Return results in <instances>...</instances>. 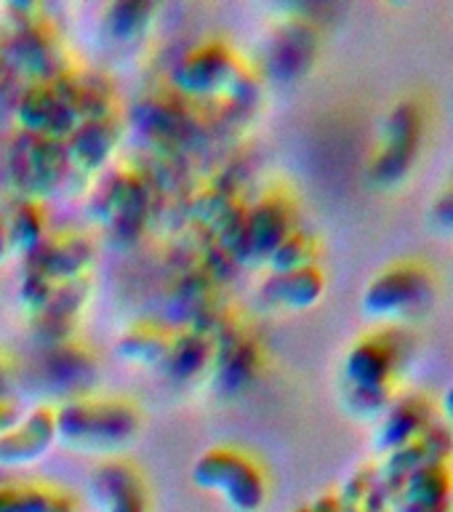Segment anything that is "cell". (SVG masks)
I'll list each match as a JSON object with an SVG mask.
<instances>
[{"label":"cell","mask_w":453,"mask_h":512,"mask_svg":"<svg viewBox=\"0 0 453 512\" xmlns=\"http://www.w3.org/2000/svg\"><path fill=\"white\" fill-rule=\"evenodd\" d=\"M6 227L11 248L24 256H30L38 248L40 240L46 238V224H43V216H40L35 200H19L11 208V214H6Z\"/></svg>","instance_id":"ffe728a7"},{"label":"cell","mask_w":453,"mask_h":512,"mask_svg":"<svg viewBox=\"0 0 453 512\" xmlns=\"http://www.w3.org/2000/svg\"><path fill=\"white\" fill-rule=\"evenodd\" d=\"M315 256H318V240L312 238L310 232L294 230L272 251L267 262H270L272 272H291L315 264Z\"/></svg>","instance_id":"44dd1931"},{"label":"cell","mask_w":453,"mask_h":512,"mask_svg":"<svg viewBox=\"0 0 453 512\" xmlns=\"http://www.w3.org/2000/svg\"><path fill=\"white\" fill-rule=\"evenodd\" d=\"M8 384H11V371L6 360L0 358V400L8 398Z\"/></svg>","instance_id":"f1b7e54d"},{"label":"cell","mask_w":453,"mask_h":512,"mask_svg":"<svg viewBox=\"0 0 453 512\" xmlns=\"http://www.w3.org/2000/svg\"><path fill=\"white\" fill-rule=\"evenodd\" d=\"M392 502L411 504H451L453 502V470L451 462H430L411 472Z\"/></svg>","instance_id":"d6986e66"},{"label":"cell","mask_w":453,"mask_h":512,"mask_svg":"<svg viewBox=\"0 0 453 512\" xmlns=\"http://www.w3.org/2000/svg\"><path fill=\"white\" fill-rule=\"evenodd\" d=\"M435 422V406L422 392L400 395L390 403V408L379 416L374 430V446L384 456L395 448L406 446L411 440L422 435L430 424Z\"/></svg>","instance_id":"30bf717a"},{"label":"cell","mask_w":453,"mask_h":512,"mask_svg":"<svg viewBox=\"0 0 453 512\" xmlns=\"http://www.w3.org/2000/svg\"><path fill=\"white\" fill-rule=\"evenodd\" d=\"M440 411H443V422L448 427H453V384L443 392V403H440Z\"/></svg>","instance_id":"83f0119b"},{"label":"cell","mask_w":453,"mask_h":512,"mask_svg":"<svg viewBox=\"0 0 453 512\" xmlns=\"http://www.w3.org/2000/svg\"><path fill=\"white\" fill-rule=\"evenodd\" d=\"M294 206L286 195H267L256 208L246 214L243 243L248 254L270 259L272 251L294 232Z\"/></svg>","instance_id":"4fadbf2b"},{"label":"cell","mask_w":453,"mask_h":512,"mask_svg":"<svg viewBox=\"0 0 453 512\" xmlns=\"http://www.w3.org/2000/svg\"><path fill=\"white\" fill-rule=\"evenodd\" d=\"M147 11L150 6H131V3H118L107 11V27L112 30V35L128 40L136 38L139 30L147 24Z\"/></svg>","instance_id":"cb8c5ba5"},{"label":"cell","mask_w":453,"mask_h":512,"mask_svg":"<svg viewBox=\"0 0 453 512\" xmlns=\"http://www.w3.org/2000/svg\"><path fill=\"white\" fill-rule=\"evenodd\" d=\"M435 288L438 278L430 270V264H424L422 259H398L368 280L360 307L366 318L395 323V320L414 318L424 307H430Z\"/></svg>","instance_id":"7a4b0ae2"},{"label":"cell","mask_w":453,"mask_h":512,"mask_svg":"<svg viewBox=\"0 0 453 512\" xmlns=\"http://www.w3.org/2000/svg\"><path fill=\"white\" fill-rule=\"evenodd\" d=\"M344 512H363V510H347V507H344Z\"/></svg>","instance_id":"f546056e"},{"label":"cell","mask_w":453,"mask_h":512,"mask_svg":"<svg viewBox=\"0 0 453 512\" xmlns=\"http://www.w3.org/2000/svg\"><path fill=\"white\" fill-rule=\"evenodd\" d=\"M424 131H427V115L422 104L411 96L392 104L382 120L376 152L368 166L371 182L384 190L406 182L422 152Z\"/></svg>","instance_id":"3957f363"},{"label":"cell","mask_w":453,"mask_h":512,"mask_svg":"<svg viewBox=\"0 0 453 512\" xmlns=\"http://www.w3.org/2000/svg\"><path fill=\"white\" fill-rule=\"evenodd\" d=\"M235 80V59L222 43H206L184 56L176 70V83L187 94H216Z\"/></svg>","instance_id":"7c38bea8"},{"label":"cell","mask_w":453,"mask_h":512,"mask_svg":"<svg viewBox=\"0 0 453 512\" xmlns=\"http://www.w3.org/2000/svg\"><path fill=\"white\" fill-rule=\"evenodd\" d=\"M400 366L398 336L392 331H371L350 344L344 355V384L360 390H390Z\"/></svg>","instance_id":"8992f818"},{"label":"cell","mask_w":453,"mask_h":512,"mask_svg":"<svg viewBox=\"0 0 453 512\" xmlns=\"http://www.w3.org/2000/svg\"><path fill=\"white\" fill-rule=\"evenodd\" d=\"M392 512H451V504H411V502H392Z\"/></svg>","instance_id":"484cf974"},{"label":"cell","mask_w":453,"mask_h":512,"mask_svg":"<svg viewBox=\"0 0 453 512\" xmlns=\"http://www.w3.org/2000/svg\"><path fill=\"white\" fill-rule=\"evenodd\" d=\"M11 240H8V227H6V214H0V262H6V256L11 254Z\"/></svg>","instance_id":"4316f807"},{"label":"cell","mask_w":453,"mask_h":512,"mask_svg":"<svg viewBox=\"0 0 453 512\" xmlns=\"http://www.w3.org/2000/svg\"><path fill=\"white\" fill-rule=\"evenodd\" d=\"M120 128L112 115H94L83 118L72 128L64 144L70 155V166H78L83 171H96L110 160L112 150L118 147Z\"/></svg>","instance_id":"9a60e30c"},{"label":"cell","mask_w":453,"mask_h":512,"mask_svg":"<svg viewBox=\"0 0 453 512\" xmlns=\"http://www.w3.org/2000/svg\"><path fill=\"white\" fill-rule=\"evenodd\" d=\"M91 262V243L80 232H46L38 248L27 256V272L64 283V280L83 278Z\"/></svg>","instance_id":"9c48e42d"},{"label":"cell","mask_w":453,"mask_h":512,"mask_svg":"<svg viewBox=\"0 0 453 512\" xmlns=\"http://www.w3.org/2000/svg\"><path fill=\"white\" fill-rule=\"evenodd\" d=\"M56 443V408L38 406L22 414L0 435V464L27 467Z\"/></svg>","instance_id":"ba28073f"},{"label":"cell","mask_w":453,"mask_h":512,"mask_svg":"<svg viewBox=\"0 0 453 512\" xmlns=\"http://www.w3.org/2000/svg\"><path fill=\"white\" fill-rule=\"evenodd\" d=\"M430 219L438 230L453 232V179L435 195L430 206Z\"/></svg>","instance_id":"d4e9b609"},{"label":"cell","mask_w":453,"mask_h":512,"mask_svg":"<svg viewBox=\"0 0 453 512\" xmlns=\"http://www.w3.org/2000/svg\"><path fill=\"white\" fill-rule=\"evenodd\" d=\"M453 456V432L446 422H432L427 430L406 446L395 448L384 456L379 467V483L390 496L398 494L403 480L430 462H451Z\"/></svg>","instance_id":"52a82bcc"},{"label":"cell","mask_w":453,"mask_h":512,"mask_svg":"<svg viewBox=\"0 0 453 512\" xmlns=\"http://www.w3.org/2000/svg\"><path fill=\"white\" fill-rule=\"evenodd\" d=\"M395 398H398L395 387H390V390H360V387H347L344 384L342 390L344 408L355 419H363V422H374V419L379 422V416L390 408V403Z\"/></svg>","instance_id":"603a6c76"},{"label":"cell","mask_w":453,"mask_h":512,"mask_svg":"<svg viewBox=\"0 0 453 512\" xmlns=\"http://www.w3.org/2000/svg\"><path fill=\"white\" fill-rule=\"evenodd\" d=\"M315 48H318L315 27L304 19H291V24L278 32V38L270 46V64L283 78H296L312 64Z\"/></svg>","instance_id":"2e32d148"},{"label":"cell","mask_w":453,"mask_h":512,"mask_svg":"<svg viewBox=\"0 0 453 512\" xmlns=\"http://www.w3.org/2000/svg\"><path fill=\"white\" fill-rule=\"evenodd\" d=\"M14 56L32 80H56L64 75L62 48L54 30L43 19H24L14 35Z\"/></svg>","instance_id":"8fae6325"},{"label":"cell","mask_w":453,"mask_h":512,"mask_svg":"<svg viewBox=\"0 0 453 512\" xmlns=\"http://www.w3.org/2000/svg\"><path fill=\"white\" fill-rule=\"evenodd\" d=\"M451 432H453V427H451Z\"/></svg>","instance_id":"4dcf8cb0"},{"label":"cell","mask_w":453,"mask_h":512,"mask_svg":"<svg viewBox=\"0 0 453 512\" xmlns=\"http://www.w3.org/2000/svg\"><path fill=\"white\" fill-rule=\"evenodd\" d=\"M451 179H453V174H451Z\"/></svg>","instance_id":"1f68e13d"},{"label":"cell","mask_w":453,"mask_h":512,"mask_svg":"<svg viewBox=\"0 0 453 512\" xmlns=\"http://www.w3.org/2000/svg\"><path fill=\"white\" fill-rule=\"evenodd\" d=\"M91 486L104 512H147V486L134 464L118 459L102 464Z\"/></svg>","instance_id":"5bb4252c"},{"label":"cell","mask_w":453,"mask_h":512,"mask_svg":"<svg viewBox=\"0 0 453 512\" xmlns=\"http://www.w3.org/2000/svg\"><path fill=\"white\" fill-rule=\"evenodd\" d=\"M142 427L139 408L120 398H72L56 408V440L75 451H120Z\"/></svg>","instance_id":"6da1fadb"},{"label":"cell","mask_w":453,"mask_h":512,"mask_svg":"<svg viewBox=\"0 0 453 512\" xmlns=\"http://www.w3.org/2000/svg\"><path fill=\"white\" fill-rule=\"evenodd\" d=\"M216 342L200 328H184L179 334H171L168 350L163 355V363L168 371L179 379H190L200 374L203 368L214 366Z\"/></svg>","instance_id":"ac0fdd59"},{"label":"cell","mask_w":453,"mask_h":512,"mask_svg":"<svg viewBox=\"0 0 453 512\" xmlns=\"http://www.w3.org/2000/svg\"><path fill=\"white\" fill-rule=\"evenodd\" d=\"M67 168H70V155H67V144L59 136L22 131L19 139L11 144L8 176L24 200L46 198L59 190Z\"/></svg>","instance_id":"277c9868"},{"label":"cell","mask_w":453,"mask_h":512,"mask_svg":"<svg viewBox=\"0 0 453 512\" xmlns=\"http://www.w3.org/2000/svg\"><path fill=\"white\" fill-rule=\"evenodd\" d=\"M195 480L203 488H216L235 510H256L264 502L262 467L230 448H211L195 464Z\"/></svg>","instance_id":"5b68a950"},{"label":"cell","mask_w":453,"mask_h":512,"mask_svg":"<svg viewBox=\"0 0 453 512\" xmlns=\"http://www.w3.org/2000/svg\"><path fill=\"white\" fill-rule=\"evenodd\" d=\"M171 336L163 334V328L155 323H139V326L128 328L126 336L120 339V352L128 360H163L168 350Z\"/></svg>","instance_id":"7402d4cb"},{"label":"cell","mask_w":453,"mask_h":512,"mask_svg":"<svg viewBox=\"0 0 453 512\" xmlns=\"http://www.w3.org/2000/svg\"><path fill=\"white\" fill-rule=\"evenodd\" d=\"M326 291V275L318 264L302 267V270L275 272L267 283V296L286 310H307L320 302Z\"/></svg>","instance_id":"e0dca14e"}]
</instances>
